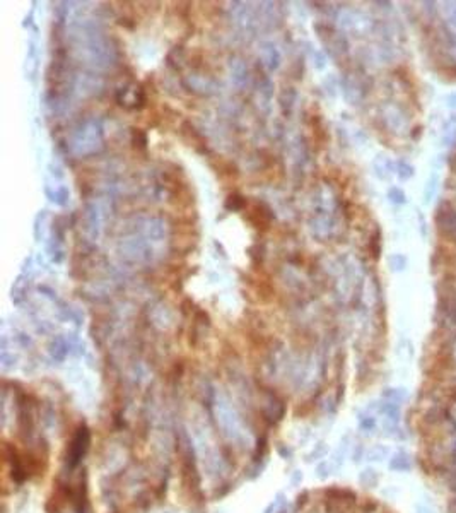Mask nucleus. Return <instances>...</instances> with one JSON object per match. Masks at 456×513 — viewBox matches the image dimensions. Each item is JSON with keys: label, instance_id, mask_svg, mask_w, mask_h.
Here are the masks:
<instances>
[{"label": "nucleus", "instance_id": "f03ea898", "mask_svg": "<svg viewBox=\"0 0 456 513\" xmlns=\"http://www.w3.org/2000/svg\"><path fill=\"white\" fill-rule=\"evenodd\" d=\"M391 469L395 470H400V472H407V470H410V467H412V460H410L409 453L405 452H398L395 457L391 459Z\"/></svg>", "mask_w": 456, "mask_h": 513}, {"label": "nucleus", "instance_id": "20e7f679", "mask_svg": "<svg viewBox=\"0 0 456 513\" xmlns=\"http://www.w3.org/2000/svg\"><path fill=\"white\" fill-rule=\"evenodd\" d=\"M244 199L239 195H231L229 200H227V207H233V209H241L244 206Z\"/></svg>", "mask_w": 456, "mask_h": 513}, {"label": "nucleus", "instance_id": "7ed1b4c3", "mask_svg": "<svg viewBox=\"0 0 456 513\" xmlns=\"http://www.w3.org/2000/svg\"><path fill=\"white\" fill-rule=\"evenodd\" d=\"M359 426H361L364 431H372L376 428V419L372 416H361L359 418Z\"/></svg>", "mask_w": 456, "mask_h": 513}, {"label": "nucleus", "instance_id": "f257e3e1", "mask_svg": "<svg viewBox=\"0 0 456 513\" xmlns=\"http://www.w3.org/2000/svg\"><path fill=\"white\" fill-rule=\"evenodd\" d=\"M87 448H89V431L86 426H81L79 431L75 433L74 440H72L70 448H68V462H70L72 467L77 466L79 460L87 452Z\"/></svg>", "mask_w": 456, "mask_h": 513}]
</instances>
